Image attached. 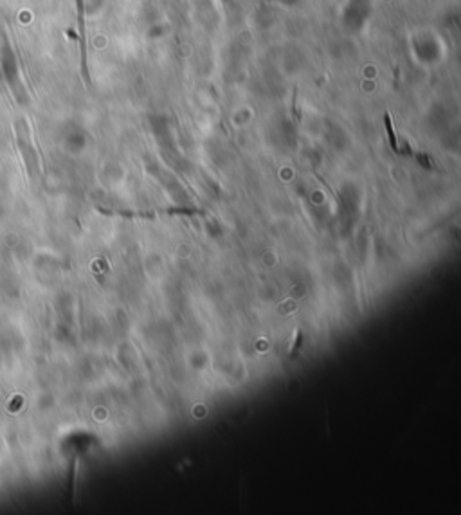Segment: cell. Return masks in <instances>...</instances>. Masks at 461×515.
<instances>
[{"label":"cell","instance_id":"obj_1","mask_svg":"<svg viewBox=\"0 0 461 515\" xmlns=\"http://www.w3.org/2000/svg\"><path fill=\"white\" fill-rule=\"evenodd\" d=\"M117 215L125 218H155L159 215H204L202 209H191V207H168V209H157V211H146V213H132V211H103Z\"/></svg>","mask_w":461,"mask_h":515},{"label":"cell","instance_id":"obj_2","mask_svg":"<svg viewBox=\"0 0 461 515\" xmlns=\"http://www.w3.org/2000/svg\"><path fill=\"white\" fill-rule=\"evenodd\" d=\"M78 2V16H79V31H81V69H83V78L87 83H90L87 69V43H85V11H83V0Z\"/></svg>","mask_w":461,"mask_h":515},{"label":"cell","instance_id":"obj_3","mask_svg":"<svg viewBox=\"0 0 461 515\" xmlns=\"http://www.w3.org/2000/svg\"><path fill=\"white\" fill-rule=\"evenodd\" d=\"M384 124H386V132H388V137H389V143H391L393 152H400L398 150V141H397V134H395V130H393V121H391V115L389 112L384 115Z\"/></svg>","mask_w":461,"mask_h":515},{"label":"cell","instance_id":"obj_4","mask_svg":"<svg viewBox=\"0 0 461 515\" xmlns=\"http://www.w3.org/2000/svg\"><path fill=\"white\" fill-rule=\"evenodd\" d=\"M301 344H303V335H301V331L299 330H295L294 331V342L290 344V357H295V355L299 353V350H301Z\"/></svg>","mask_w":461,"mask_h":515}]
</instances>
